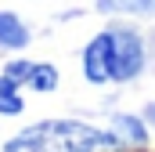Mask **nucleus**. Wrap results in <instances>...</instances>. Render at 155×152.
<instances>
[{
  "label": "nucleus",
  "instance_id": "nucleus-6",
  "mask_svg": "<svg viewBox=\"0 0 155 152\" xmlns=\"http://www.w3.org/2000/svg\"><path fill=\"white\" fill-rule=\"evenodd\" d=\"M22 112H25V94H22V83L0 69V116H22Z\"/></svg>",
  "mask_w": 155,
  "mask_h": 152
},
{
  "label": "nucleus",
  "instance_id": "nucleus-2",
  "mask_svg": "<svg viewBox=\"0 0 155 152\" xmlns=\"http://www.w3.org/2000/svg\"><path fill=\"white\" fill-rule=\"evenodd\" d=\"M4 152H123V141L97 123L61 116L22 127L4 141Z\"/></svg>",
  "mask_w": 155,
  "mask_h": 152
},
{
  "label": "nucleus",
  "instance_id": "nucleus-4",
  "mask_svg": "<svg viewBox=\"0 0 155 152\" xmlns=\"http://www.w3.org/2000/svg\"><path fill=\"white\" fill-rule=\"evenodd\" d=\"M108 130L123 141V149H126V145H130V149H144V145L152 141V127L144 123L141 112H112L108 116Z\"/></svg>",
  "mask_w": 155,
  "mask_h": 152
},
{
  "label": "nucleus",
  "instance_id": "nucleus-5",
  "mask_svg": "<svg viewBox=\"0 0 155 152\" xmlns=\"http://www.w3.org/2000/svg\"><path fill=\"white\" fill-rule=\"evenodd\" d=\"M33 43V29L18 11H0V51H25Z\"/></svg>",
  "mask_w": 155,
  "mask_h": 152
},
{
  "label": "nucleus",
  "instance_id": "nucleus-8",
  "mask_svg": "<svg viewBox=\"0 0 155 152\" xmlns=\"http://www.w3.org/2000/svg\"><path fill=\"white\" fill-rule=\"evenodd\" d=\"M141 116H144V123H148V127L155 130V102H148V105L141 109Z\"/></svg>",
  "mask_w": 155,
  "mask_h": 152
},
{
  "label": "nucleus",
  "instance_id": "nucleus-3",
  "mask_svg": "<svg viewBox=\"0 0 155 152\" xmlns=\"http://www.w3.org/2000/svg\"><path fill=\"white\" fill-rule=\"evenodd\" d=\"M4 73L15 76L22 83V91L29 87L33 94H54L61 87V69L54 62H36V58H11L4 65Z\"/></svg>",
  "mask_w": 155,
  "mask_h": 152
},
{
  "label": "nucleus",
  "instance_id": "nucleus-1",
  "mask_svg": "<svg viewBox=\"0 0 155 152\" xmlns=\"http://www.w3.org/2000/svg\"><path fill=\"white\" fill-rule=\"evenodd\" d=\"M148 69V40L137 26L108 22L79 51V73L90 87L134 83Z\"/></svg>",
  "mask_w": 155,
  "mask_h": 152
},
{
  "label": "nucleus",
  "instance_id": "nucleus-7",
  "mask_svg": "<svg viewBox=\"0 0 155 152\" xmlns=\"http://www.w3.org/2000/svg\"><path fill=\"white\" fill-rule=\"evenodd\" d=\"M101 15H134V18H155V0H94Z\"/></svg>",
  "mask_w": 155,
  "mask_h": 152
}]
</instances>
